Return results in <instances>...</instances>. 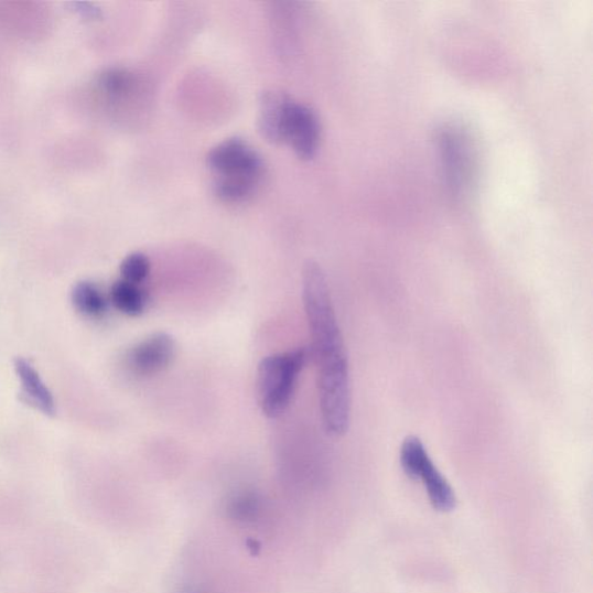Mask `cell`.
Masks as SVG:
<instances>
[{
  "instance_id": "cell-14",
  "label": "cell",
  "mask_w": 593,
  "mask_h": 593,
  "mask_svg": "<svg viewBox=\"0 0 593 593\" xmlns=\"http://www.w3.org/2000/svg\"><path fill=\"white\" fill-rule=\"evenodd\" d=\"M100 85L105 93L111 97L120 98L128 95L133 86L131 75L120 68H112L100 77Z\"/></svg>"
},
{
  "instance_id": "cell-5",
  "label": "cell",
  "mask_w": 593,
  "mask_h": 593,
  "mask_svg": "<svg viewBox=\"0 0 593 593\" xmlns=\"http://www.w3.org/2000/svg\"><path fill=\"white\" fill-rule=\"evenodd\" d=\"M441 159L446 184L454 195L463 196L472 186L476 153L472 137L461 126H450L440 134Z\"/></svg>"
},
{
  "instance_id": "cell-6",
  "label": "cell",
  "mask_w": 593,
  "mask_h": 593,
  "mask_svg": "<svg viewBox=\"0 0 593 593\" xmlns=\"http://www.w3.org/2000/svg\"><path fill=\"white\" fill-rule=\"evenodd\" d=\"M174 355L175 342L173 337L166 333H157L130 351L128 365L136 375L154 376L169 367Z\"/></svg>"
},
{
  "instance_id": "cell-9",
  "label": "cell",
  "mask_w": 593,
  "mask_h": 593,
  "mask_svg": "<svg viewBox=\"0 0 593 593\" xmlns=\"http://www.w3.org/2000/svg\"><path fill=\"white\" fill-rule=\"evenodd\" d=\"M14 368L28 402L41 410L44 416L54 417L56 414L54 397L31 363L19 357L14 362Z\"/></svg>"
},
{
  "instance_id": "cell-11",
  "label": "cell",
  "mask_w": 593,
  "mask_h": 593,
  "mask_svg": "<svg viewBox=\"0 0 593 593\" xmlns=\"http://www.w3.org/2000/svg\"><path fill=\"white\" fill-rule=\"evenodd\" d=\"M75 309L89 317H100L107 312V301L100 289L93 282H79L73 290Z\"/></svg>"
},
{
  "instance_id": "cell-8",
  "label": "cell",
  "mask_w": 593,
  "mask_h": 593,
  "mask_svg": "<svg viewBox=\"0 0 593 593\" xmlns=\"http://www.w3.org/2000/svg\"><path fill=\"white\" fill-rule=\"evenodd\" d=\"M293 101L279 90H266L260 100L259 129L269 143L284 142L289 112Z\"/></svg>"
},
{
  "instance_id": "cell-3",
  "label": "cell",
  "mask_w": 593,
  "mask_h": 593,
  "mask_svg": "<svg viewBox=\"0 0 593 593\" xmlns=\"http://www.w3.org/2000/svg\"><path fill=\"white\" fill-rule=\"evenodd\" d=\"M311 356L308 348L281 353L262 359L258 371V395L262 412L278 419L290 406L296 380Z\"/></svg>"
},
{
  "instance_id": "cell-10",
  "label": "cell",
  "mask_w": 593,
  "mask_h": 593,
  "mask_svg": "<svg viewBox=\"0 0 593 593\" xmlns=\"http://www.w3.org/2000/svg\"><path fill=\"white\" fill-rule=\"evenodd\" d=\"M110 300L114 306L129 316H139L147 309V294L140 288L123 280L112 284Z\"/></svg>"
},
{
  "instance_id": "cell-4",
  "label": "cell",
  "mask_w": 593,
  "mask_h": 593,
  "mask_svg": "<svg viewBox=\"0 0 593 593\" xmlns=\"http://www.w3.org/2000/svg\"><path fill=\"white\" fill-rule=\"evenodd\" d=\"M400 463L403 472L416 481H421L430 504L441 513H450L457 507V496L429 457V454L417 436H408L400 451Z\"/></svg>"
},
{
  "instance_id": "cell-12",
  "label": "cell",
  "mask_w": 593,
  "mask_h": 593,
  "mask_svg": "<svg viewBox=\"0 0 593 593\" xmlns=\"http://www.w3.org/2000/svg\"><path fill=\"white\" fill-rule=\"evenodd\" d=\"M227 511L236 520L255 521L261 514V500L254 493H239L230 499Z\"/></svg>"
},
{
  "instance_id": "cell-2",
  "label": "cell",
  "mask_w": 593,
  "mask_h": 593,
  "mask_svg": "<svg viewBox=\"0 0 593 593\" xmlns=\"http://www.w3.org/2000/svg\"><path fill=\"white\" fill-rule=\"evenodd\" d=\"M215 175L214 191L226 203H241L252 197L262 179L261 157L240 139L226 140L208 154Z\"/></svg>"
},
{
  "instance_id": "cell-13",
  "label": "cell",
  "mask_w": 593,
  "mask_h": 593,
  "mask_svg": "<svg viewBox=\"0 0 593 593\" xmlns=\"http://www.w3.org/2000/svg\"><path fill=\"white\" fill-rule=\"evenodd\" d=\"M151 263L143 254L128 256L121 265L122 280L136 285L143 283L150 276Z\"/></svg>"
},
{
  "instance_id": "cell-1",
  "label": "cell",
  "mask_w": 593,
  "mask_h": 593,
  "mask_svg": "<svg viewBox=\"0 0 593 593\" xmlns=\"http://www.w3.org/2000/svg\"><path fill=\"white\" fill-rule=\"evenodd\" d=\"M303 299L323 423L328 435L338 439L346 435L351 423L349 365L327 278L317 263L310 262L304 269Z\"/></svg>"
},
{
  "instance_id": "cell-7",
  "label": "cell",
  "mask_w": 593,
  "mask_h": 593,
  "mask_svg": "<svg viewBox=\"0 0 593 593\" xmlns=\"http://www.w3.org/2000/svg\"><path fill=\"white\" fill-rule=\"evenodd\" d=\"M284 142H288L303 161H310L315 155L321 142V125L311 108L292 104Z\"/></svg>"
}]
</instances>
